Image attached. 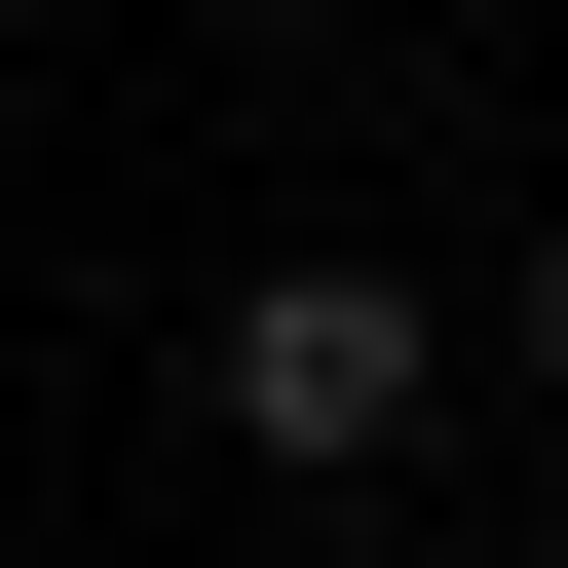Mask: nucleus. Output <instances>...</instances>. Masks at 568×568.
<instances>
[{
    "mask_svg": "<svg viewBox=\"0 0 568 568\" xmlns=\"http://www.w3.org/2000/svg\"><path fill=\"white\" fill-rule=\"evenodd\" d=\"M530 568H568V493H530Z\"/></svg>",
    "mask_w": 568,
    "mask_h": 568,
    "instance_id": "obj_3",
    "label": "nucleus"
},
{
    "mask_svg": "<svg viewBox=\"0 0 568 568\" xmlns=\"http://www.w3.org/2000/svg\"><path fill=\"white\" fill-rule=\"evenodd\" d=\"M417 379H455L417 265H227V455H265V493H379V455H417Z\"/></svg>",
    "mask_w": 568,
    "mask_h": 568,
    "instance_id": "obj_1",
    "label": "nucleus"
},
{
    "mask_svg": "<svg viewBox=\"0 0 568 568\" xmlns=\"http://www.w3.org/2000/svg\"><path fill=\"white\" fill-rule=\"evenodd\" d=\"M530 379H568V227H530Z\"/></svg>",
    "mask_w": 568,
    "mask_h": 568,
    "instance_id": "obj_2",
    "label": "nucleus"
}]
</instances>
